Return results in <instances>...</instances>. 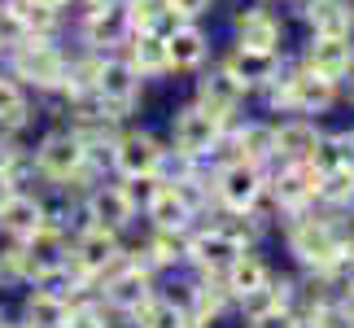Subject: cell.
<instances>
[{
    "mask_svg": "<svg viewBox=\"0 0 354 328\" xmlns=\"http://www.w3.org/2000/svg\"><path fill=\"white\" fill-rule=\"evenodd\" d=\"M26 39H35V35H31V22H26V13L0 0V62H5L9 53H18Z\"/></svg>",
    "mask_w": 354,
    "mask_h": 328,
    "instance_id": "31",
    "label": "cell"
},
{
    "mask_svg": "<svg viewBox=\"0 0 354 328\" xmlns=\"http://www.w3.org/2000/svg\"><path fill=\"white\" fill-rule=\"evenodd\" d=\"M39 127H44L39 101L5 71V66H0V131H26V136H31Z\"/></svg>",
    "mask_w": 354,
    "mask_h": 328,
    "instance_id": "22",
    "label": "cell"
},
{
    "mask_svg": "<svg viewBox=\"0 0 354 328\" xmlns=\"http://www.w3.org/2000/svg\"><path fill=\"white\" fill-rule=\"evenodd\" d=\"M127 13H131V26H145V31H162V35H167L175 22H184L180 13L171 9V0H127Z\"/></svg>",
    "mask_w": 354,
    "mask_h": 328,
    "instance_id": "30",
    "label": "cell"
},
{
    "mask_svg": "<svg viewBox=\"0 0 354 328\" xmlns=\"http://www.w3.org/2000/svg\"><path fill=\"white\" fill-rule=\"evenodd\" d=\"M48 224V193L44 188H18L0 206V237L5 241H31Z\"/></svg>",
    "mask_w": 354,
    "mask_h": 328,
    "instance_id": "18",
    "label": "cell"
},
{
    "mask_svg": "<svg viewBox=\"0 0 354 328\" xmlns=\"http://www.w3.org/2000/svg\"><path fill=\"white\" fill-rule=\"evenodd\" d=\"M350 215H354V210H350Z\"/></svg>",
    "mask_w": 354,
    "mask_h": 328,
    "instance_id": "42",
    "label": "cell"
},
{
    "mask_svg": "<svg viewBox=\"0 0 354 328\" xmlns=\"http://www.w3.org/2000/svg\"><path fill=\"white\" fill-rule=\"evenodd\" d=\"M297 302V271H271L263 284L245 289L241 298H232V320L250 324L258 316H271V311H284Z\"/></svg>",
    "mask_w": 354,
    "mask_h": 328,
    "instance_id": "17",
    "label": "cell"
},
{
    "mask_svg": "<svg viewBox=\"0 0 354 328\" xmlns=\"http://www.w3.org/2000/svg\"><path fill=\"white\" fill-rule=\"evenodd\" d=\"M118 53L149 79V84H167V79H171L167 35H162V31H145V26H136V31L127 35V44H122Z\"/></svg>",
    "mask_w": 354,
    "mask_h": 328,
    "instance_id": "23",
    "label": "cell"
},
{
    "mask_svg": "<svg viewBox=\"0 0 354 328\" xmlns=\"http://www.w3.org/2000/svg\"><path fill=\"white\" fill-rule=\"evenodd\" d=\"M227 154H236L254 167H271L276 162V118L263 114V109H245L241 118L227 122V140H223Z\"/></svg>",
    "mask_w": 354,
    "mask_h": 328,
    "instance_id": "14",
    "label": "cell"
},
{
    "mask_svg": "<svg viewBox=\"0 0 354 328\" xmlns=\"http://www.w3.org/2000/svg\"><path fill=\"white\" fill-rule=\"evenodd\" d=\"M9 316H13V307L5 302V298H0V328H5V324H9Z\"/></svg>",
    "mask_w": 354,
    "mask_h": 328,
    "instance_id": "38",
    "label": "cell"
},
{
    "mask_svg": "<svg viewBox=\"0 0 354 328\" xmlns=\"http://www.w3.org/2000/svg\"><path fill=\"white\" fill-rule=\"evenodd\" d=\"M289 18L302 35H354V0H297Z\"/></svg>",
    "mask_w": 354,
    "mask_h": 328,
    "instance_id": "19",
    "label": "cell"
},
{
    "mask_svg": "<svg viewBox=\"0 0 354 328\" xmlns=\"http://www.w3.org/2000/svg\"><path fill=\"white\" fill-rule=\"evenodd\" d=\"M92 289H97V298L114 311L118 320H127L136 307H145L149 298L158 293V271L145 267L140 258L122 254L118 263L105 271V276H97V284H92Z\"/></svg>",
    "mask_w": 354,
    "mask_h": 328,
    "instance_id": "8",
    "label": "cell"
},
{
    "mask_svg": "<svg viewBox=\"0 0 354 328\" xmlns=\"http://www.w3.org/2000/svg\"><path fill=\"white\" fill-rule=\"evenodd\" d=\"M193 79V92H188V97L193 101H201L210 109V114H219L223 122H232V118H241L245 109L254 105V97H250V88L241 84V79L227 71V66L214 57L210 66H201L197 75H188Z\"/></svg>",
    "mask_w": 354,
    "mask_h": 328,
    "instance_id": "11",
    "label": "cell"
},
{
    "mask_svg": "<svg viewBox=\"0 0 354 328\" xmlns=\"http://www.w3.org/2000/svg\"><path fill=\"white\" fill-rule=\"evenodd\" d=\"M122 254H127V241H122V232H114V228L79 224L71 232V263L84 271L92 284H97V276H105Z\"/></svg>",
    "mask_w": 354,
    "mask_h": 328,
    "instance_id": "12",
    "label": "cell"
},
{
    "mask_svg": "<svg viewBox=\"0 0 354 328\" xmlns=\"http://www.w3.org/2000/svg\"><path fill=\"white\" fill-rule=\"evenodd\" d=\"M167 57H171V79H188L219 57V39L206 22H175L167 31Z\"/></svg>",
    "mask_w": 354,
    "mask_h": 328,
    "instance_id": "13",
    "label": "cell"
},
{
    "mask_svg": "<svg viewBox=\"0 0 354 328\" xmlns=\"http://www.w3.org/2000/svg\"><path fill=\"white\" fill-rule=\"evenodd\" d=\"M5 5H13V9H26V5H31V0H5Z\"/></svg>",
    "mask_w": 354,
    "mask_h": 328,
    "instance_id": "40",
    "label": "cell"
},
{
    "mask_svg": "<svg viewBox=\"0 0 354 328\" xmlns=\"http://www.w3.org/2000/svg\"><path fill=\"white\" fill-rule=\"evenodd\" d=\"M122 324H127V328H188V316L175 302H167L162 293H153L145 307H136Z\"/></svg>",
    "mask_w": 354,
    "mask_h": 328,
    "instance_id": "29",
    "label": "cell"
},
{
    "mask_svg": "<svg viewBox=\"0 0 354 328\" xmlns=\"http://www.w3.org/2000/svg\"><path fill=\"white\" fill-rule=\"evenodd\" d=\"M241 328H306L302 316H297V307H284V311H271V316H258L250 324H241Z\"/></svg>",
    "mask_w": 354,
    "mask_h": 328,
    "instance_id": "34",
    "label": "cell"
},
{
    "mask_svg": "<svg viewBox=\"0 0 354 328\" xmlns=\"http://www.w3.org/2000/svg\"><path fill=\"white\" fill-rule=\"evenodd\" d=\"M289 53H254V48H236V44H219V62L232 71L245 88H250V97H258L271 79L280 75V66Z\"/></svg>",
    "mask_w": 354,
    "mask_h": 328,
    "instance_id": "20",
    "label": "cell"
},
{
    "mask_svg": "<svg viewBox=\"0 0 354 328\" xmlns=\"http://www.w3.org/2000/svg\"><path fill=\"white\" fill-rule=\"evenodd\" d=\"M66 62H71V44L66 39H26L18 53H9L5 71L31 92V97H57L66 84Z\"/></svg>",
    "mask_w": 354,
    "mask_h": 328,
    "instance_id": "4",
    "label": "cell"
},
{
    "mask_svg": "<svg viewBox=\"0 0 354 328\" xmlns=\"http://www.w3.org/2000/svg\"><path fill=\"white\" fill-rule=\"evenodd\" d=\"M271 271H276V263H271V258L258 250V245H250V250L245 254H236L232 263L223 267V276H219V284L227 289V298H241L245 289H254V284H263Z\"/></svg>",
    "mask_w": 354,
    "mask_h": 328,
    "instance_id": "25",
    "label": "cell"
},
{
    "mask_svg": "<svg viewBox=\"0 0 354 328\" xmlns=\"http://www.w3.org/2000/svg\"><path fill=\"white\" fill-rule=\"evenodd\" d=\"M5 328H26V324H22L18 316H9V324H5Z\"/></svg>",
    "mask_w": 354,
    "mask_h": 328,
    "instance_id": "41",
    "label": "cell"
},
{
    "mask_svg": "<svg viewBox=\"0 0 354 328\" xmlns=\"http://www.w3.org/2000/svg\"><path fill=\"white\" fill-rule=\"evenodd\" d=\"M227 44L254 53H289V13L267 0H236L227 18Z\"/></svg>",
    "mask_w": 354,
    "mask_h": 328,
    "instance_id": "6",
    "label": "cell"
},
{
    "mask_svg": "<svg viewBox=\"0 0 354 328\" xmlns=\"http://www.w3.org/2000/svg\"><path fill=\"white\" fill-rule=\"evenodd\" d=\"M44 5H53V9H62V13H71V9L79 5V0H44Z\"/></svg>",
    "mask_w": 354,
    "mask_h": 328,
    "instance_id": "37",
    "label": "cell"
},
{
    "mask_svg": "<svg viewBox=\"0 0 354 328\" xmlns=\"http://www.w3.org/2000/svg\"><path fill=\"white\" fill-rule=\"evenodd\" d=\"M342 219L337 210L310 206L297 215H280L276 219V237L289 254L293 271H328L337 250H342Z\"/></svg>",
    "mask_w": 354,
    "mask_h": 328,
    "instance_id": "1",
    "label": "cell"
},
{
    "mask_svg": "<svg viewBox=\"0 0 354 328\" xmlns=\"http://www.w3.org/2000/svg\"><path fill=\"white\" fill-rule=\"evenodd\" d=\"M62 328H127L110 307L97 298V289H88V293H75L71 302H66V320Z\"/></svg>",
    "mask_w": 354,
    "mask_h": 328,
    "instance_id": "27",
    "label": "cell"
},
{
    "mask_svg": "<svg viewBox=\"0 0 354 328\" xmlns=\"http://www.w3.org/2000/svg\"><path fill=\"white\" fill-rule=\"evenodd\" d=\"M315 206L337 210V215H350L354 210V167L319 171V201H315Z\"/></svg>",
    "mask_w": 354,
    "mask_h": 328,
    "instance_id": "28",
    "label": "cell"
},
{
    "mask_svg": "<svg viewBox=\"0 0 354 328\" xmlns=\"http://www.w3.org/2000/svg\"><path fill=\"white\" fill-rule=\"evenodd\" d=\"M319 201V171L310 162H271L267 167V206L280 215L310 210Z\"/></svg>",
    "mask_w": 354,
    "mask_h": 328,
    "instance_id": "10",
    "label": "cell"
},
{
    "mask_svg": "<svg viewBox=\"0 0 354 328\" xmlns=\"http://www.w3.org/2000/svg\"><path fill=\"white\" fill-rule=\"evenodd\" d=\"M171 9L180 13L184 22H210L219 13V0H171Z\"/></svg>",
    "mask_w": 354,
    "mask_h": 328,
    "instance_id": "33",
    "label": "cell"
},
{
    "mask_svg": "<svg viewBox=\"0 0 354 328\" xmlns=\"http://www.w3.org/2000/svg\"><path fill=\"white\" fill-rule=\"evenodd\" d=\"M79 201V224H101V228H114V232H127L136 219L131 210V201L122 197V188H118V180L114 175H105V180H97V184H88L84 193L75 197Z\"/></svg>",
    "mask_w": 354,
    "mask_h": 328,
    "instance_id": "15",
    "label": "cell"
},
{
    "mask_svg": "<svg viewBox=\"0 0 354 328\" xmlns=\"http://www.w3.org/2000/svg\"><path fill=\"white\" fill-rule=\"evenodd\" d=\"M167 158H171L167 136H158L153 127H145V122H136V118L118 127L114 149H110L114 175H162Z\"/></svg>",
    "mask_w": 354,
    "mask_h": 328,
    "instance_id": "9",
    "label": "cell"
},
{
    "mask_svg": "<svg viewBox=\"0 0 354 328\" xmlns=\"http://www.w3.org/2000/svg\"><path fill=\"white\" fill-rule=\"evenodd\" d=\"M324 136V118L280 114L276 118V162H310Z\"/></svg>",
    "mask_w": 354,
    "mask_h": 328,
    "instance_id": "21",
    "label": "cell"
},
{
    "mask_svg": "<svg viewBox=\"0 0 354 328\" xmlns=\"http://www.w3.org/2000/svg\"><path fill=\"white\" fill-rule=\"evenodd\" d=\"M114 180H118L122 197L131 201V210H136V215H145V210H149V201H153V197L162 193V184H167L162 175H114Z\"/></svg>",
    "mask_w": 354,
    "mask_h": 328,
    "instance_id": "32",
    "label": "cell"
},
{
    "mask_svg": "<svg viewBox=\"0 0 354 328\" xmlns=\"http://www.w3.org/2000/svg\"><path fill=\"white\" fill-rule=\"evenodd\" d=\"M66 18H71L75 44L92 48V53H118L127 44V35L136 31L131 13H127V0H79Z\"/></svg>",
    "mask_w": 354,
    "mask_h": 328,
    "instance_id": "5",
    "label": "cell"
},
{
    "mask_svg": "<svg viewBox=\"0 0 354 328\" xmlns=\"http://www.w3.org/2000/svg\"><path fill=\"white\" fill-rule=\"evenodd\" d=\"M223 140H227V122L219 114H210V109L193 97H184L167 114V145H171L175 158L214 162L223 154Z\"/></svg>",
    "mask_w": 354,
    "mask_h": 328,
    "instance_id": "3",
    "label": "cell"
},
{
    "mask_svg": "<svg viewBox=\"0 0 354 328\" xmlns=\"http://www.w3.org/2000/svg\"><path fill=\"white\" fill-rule=\"evenodd\" d=\"M149 228H167V232H193L197 228V210L175 193L171 184H162V193L149 201V210L140 215Z\"/></svg>",
    "mask_w": 354,
    "mask_h": 328,
    "instance_id": "26",
    "label": "cell"
},
{
    "mask_svg": "<svg viewBox=\"0 0 354 328\" xmlns=\"http://www.w3.org/2000/svg\"><path fill=\"white\" fill-rule=\"evenodd\" d=\"M66 302L71 298H57L48 289H39V284H26L18 293V307H13V316H18L26 328H62L66 320Z\"/></svg>",
    "mask_w": 354,
    "mask_h": 328,
    "instance_id": "24",
    "label": "cell"
},
{
    "mask_svg": "<svg viewBox=\"0 0 354 328\" xmlns=\"http://www.w3.org/2000/svg\"><path fill=\"white\" fill-rule=\"evenodd\" d=\"M13 193H18V184H13V180H9V171L0 167V206H5V201H9Z\"/></svg>",
    "mask_w": 354,
    "mask_h": 328,
    "instance_id": "36",
    "label": "cell"
},
{
    "mask_svg": "<svg viewBox=\"0 0 354 328\" xmlns=\"http://www.w3.org/2000/svg\"><path fill=\"white\" fill-rule=\"evenodd\" d=\"M210 180H214V215H258L276 232V210L267 206V167H254V162L223 149V158L210 162Z\"/></svg>",
    "mask_w": 354,
    "mask_h": 328,
    "instance_id": "2",
    "label": "cell"
},
{
    "mask_svg": "<svg viewBox=\"0 0 354 328\" xmlns=\"http://www.w3.org/2000/svg\"><path fill=\"white\" fill-rule=\"evenodd\" d=\"M293 57L306 71L333 79V84H346L354 75V35H302Z\"/></svg>",
    "mask_w": 354,
    "mask_h": 328,
    "instance_id": "16",
    "label": "cell"
},
{
    "mask_svg": "<svg viewBox=\"0 0 354 328\" xmlns=\"http://www.w3.org/2000/svg\"><path fill=\"white\" fill-rule=\"evenodd\" d=\"M337 311H342V320L354 328V276L342 284V289H337Z\"/></svg>",
    "mask_w": 354,
    "mask_h": 328,
    "instance_id": "35",
    "label": "cell"
},
{
    "mask_svg": "<svg viewBox=\"0 0 354 328\" xmlns=\"http://www.w3.org/2000/svg\"><path fill=\"white\" fill-rule=\"evenodd\" d=\"M267 5H280V9H284V13H289V9H293V5H297V0H267Z\"/></svg>",
    "mask_w": 354,
    "mask_h": 328,
    "instance_id": "39",
    "label": "cell"
},
{
    "mask_svg": "<svg viewBox=\"0 0 354 328\" xmlns=\"http://www.w3.org/2000/svg\"><path fill=\"white\" fill-rule=\"evenodd\" d=\"M92 92L101 97V105L110 109L114 122H131L145 105V92H149V79L136 71V66L122 57V53H101V66H97V84Z\"/></svg>",
    "mask_w": 354,
    "mask_h": 328,
    "instance_id": "7",
    "label": "cell"
}]
</instances>
